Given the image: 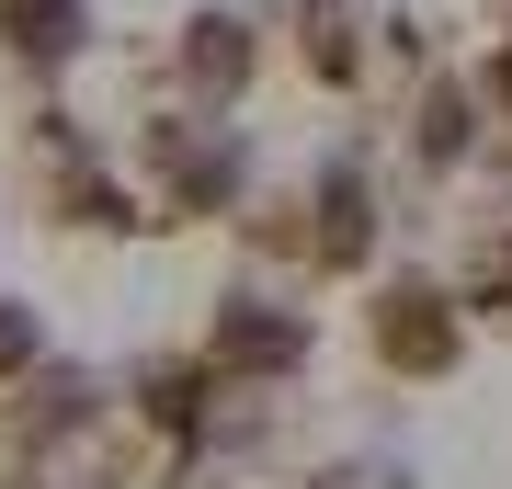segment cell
<instances>
[{"label": "cell", "instance_id": "6", "mask_svg": "<svg viewBox=\"0 0 512 489\" xmlns=\"http://www.w3.org/2000/svg\"><path fill=\"white\" fill-rule=\"evenodd\" d=\"M0 35H12V57L57 69V57H80V0H12V12H0Z\"/></svg>", "mask_w": 512, "mask_h": 489}, {"label": "cell", "instance_id": "12", "mask_svg": "<svg viewBox=\"0 0 512 489\" xmlns=\"http://www.w3.org/2000/svg\"><path fill=\"white\" fill-rule=\"evenodd\" d=\"M490 91H501V103H512V46H501V57H490Z\"/></svg>", "mask_w": 512, "mask_h": 489}, {"label": "cell", "instance_id": "7", "mask_svg": "<svg viewBox=\"0 0 512 489\" xmlns=\"http://www.w3.org/2000/svg\"><path fill=\"white\" fill-rule=\"evenodd\" d=\"M205 376H217V364H205ZM205 376H194V364H148V376H137V410L160 421V433H194V399H205Z\"/></svg>", "mask_w": 512, "mask_h": 489}, {"label": "cell", "instance_id": "10", "mask_svg": "<svg viewBox=\"0 0 512 489\" xmlns=\"http://www.w3.org/2000/svg\"><path fill=\"white\" fill-rule=\"evenodd\" d=\"M467 296L512 319V228H501V239H478V262H467Z\"/></svg>", "mask_w": 512, "mask_h": 489}, {"label": "cell", "instance_id": "11", "mask_svg": "<svg viewBox=\"0 0 512 489\" xmlns=\"http://www.w3.org/2000/svg\"><path fill=\"white\" fill-rule=\"evenodd\" d=\"M23 364H35V308L0 296V376H23Z\"/></svg>", "mask_w": 512, "mask_h": 489}, {"label": "cell", "instance_id": "5", "mask_svg": "<svg viewBox=\"0 0 512 489\" xmlns=\"http://www.w3.org/2000/svg\"><path fill=\"white\" fill-rule=\"evenodd\" d=\"M183 69L205 91H239V80H251V23H239V12H194L183 23Z\"/></svg>", "mask_w": 512, "mask_h": 489}, {"label": "cell", "instance_id": "1", "mask_svg": "<svg viewBox=\"0 0 512 489\" xmlns=\"http://www.w3.org/2000/svg\"><path fill=\"white\" fill-rule=\"evenodd\" d=\"M205 364L217 376H285V364H308V319L274 308V296H228L217 330H205Z\"/></svg>", "mask_w": 512, "mask_h": 489}, {"label": "cell", "instance_id": "3", "mask_svg": "<svg viewBox=\"0 0 512 489\" xmlns=\"http://www.w3.org/2000/svg\"><path fill=\"white\" fill-rule=\"evenodd\" d=\"M160 171H171V205L205 217V205L239 194V137H205V126H160Z\"/></svg>", "mask_w": 512, "mask_h": 489}, {"label": "cell", "instance_id": "9", "mask_svg": "<svg viewBox=\"0 0 512 489\" xmlns=\"http://www.w3.org/2000/svg\"><path fill=\"white\" fill-rule=\"evenodd\" d=\"M421 160H467V91H421Z\"/></svg>", "mask_w": 512, "mask_h": 489}, {"label": "cell", "instance_id": "2", "mask_svg": "<svg viewBox=\"0 0 512 489\" xmlns=\"http://www.w3.org/2000/svg\"><path fill=\"white\" fill-rule=\"evenodd\" d=\"M376 353L410 364V376H444V364H456V319H444V296H433V285L376 296Z\"/></svg>", "mask_w": 512, "mask_h": 489}, {"label": "cell", "instance_id": "4", "mask_svg": "<svg viewBox=\"0 0 512 489\" xmlns=\"http://www.w3.org/2000/svg\"><path fill=\"white\" fill-rule=\"evenodd\" d=\"M365 239H376L365 171H353V160H330V171H319V239H308V251H319V262H365Z\"/></svg>", "mask_w": 512, "mask_h": 489}, {"label": "cell", "instance_id": "8", "mask_svg": "<svg viewBox=\"0 0 512 489\" xmlns=\"http://www.w3.org/2000/svg\"><path fill=\"white\" fill-rule=\"evenodd\" d=\"M296 23H308V69L353 80V0H296Z\"/></svg>", "mask_w": 512, "mask_h": 489}]
</instances>
